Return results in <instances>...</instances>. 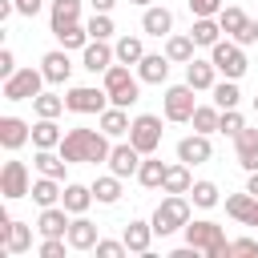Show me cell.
Segmentation results:
<instances>
[{
	"mask_svg": "<svg viewBox=\"0 0 258 258\" xmlns=\"http://www.w3.org/2000/svg\"><path fill=\"white\" fill-rule=\"evenodd\" d=\"M189 36H194L202 48H214V44L222 40V24H218V16H194V28H189Z\"/></svg>",
	"mask_w": 258,
	"mask_h": 258,
	"instance_id": "23",
	"label": "cell"
},
{
	"mask_svg": "<svg viewBox=\"0 0 258 258\" xmlns=\"http://www.w3.org/2000/svg\"><path fill=\"white\" fill-rule=\"evenodd\" d=\"M194 85H173V89H165V117L169 121H189L194 117Z\"/></svg>",
	"mask_w": 258,
	"mask_h": 258,
	"instance_id": "10",
	"label": "cell"
},
{
	"mask_svg": "<svg viewBox=\"0 0 258 258\" xmlns=\"http://www.w3.org/2000/svg\"><path fill=\"white\" fill-rule=\"evenodd\" d=\"M85 28H89L93 40H109V36H113V20H109V12H93V20H89Z\"/></svg>",
	"mask_w": 258,
	"mask_h": 258,
	"instance_id": "43",
	"label": "cell"
},
{
	"mask_svg": "<svg viewBox=\"0 0 258 258\" xmlns=\"http://www.w3.org/2000/svg\"><path fill=\"white\" fill-rule=\"evenodd\" d=\"M97 242H101L97 226H93L89 218H81V214H77V218H73V226H69V246H73V250H93Z\"/></svg>",
	"mask_w": 258,
	"mask_h": 258,
	"instance_id": "21",
	"label": "cell"
},
{
	"mask_svg": "<svg viewBox=\"0 0 258 258\" xmlns=\"http://www.w3.org/2000/svg\"><path fill=\"white\" fill-rule=\"evenodd\" d=\"M105 101H109V89H93V85H77L64 97V105L73 113H97V117L105 113Z\"/></svg>",
	"mask_w": 258,
	"mask_h": 258,
	"instance_id": "9",
	"label": "cell"
},
{
	"mask_svg": "<svg viewBox=\"0 0 258 258\" xmlns=\"http://www.w3.org/2000/svg\"><path fill=\"white\" fill-rule=\"evenodd\" d=\"M64 242H69V238H44V242H40V258H60V254H64Z\"/></svg>",
	"mask_w": 258,
	"mask_h": 258,
	"instance_id": "47",
	"label": "cell"
},
{
	"mask_svg": "<svg viewBox=\"0 0 258 258\" xmlns=\"http://www.w3.org/2000/svg\"><path fill=\"white\" fill-rule=\"evenodd\" d=\"M194 48H198L194 36H165V56L177 60V64H189L194 60Z\"/></svg>",
	"mask_w": 258,
	"mask_h": 258,
	"instance_id": "30",
	"label": "cell"
},
{
	"mask_svg": "<svg viewBox=\"0 0 258 258\" xmlns=\"http://www.w3.org/2000/svg\"><path fill=\"white\" fill-rule=\"evenodd\" d=\"M121 242L129 246V254H149V242H153V222H129Z\"/></svg>",
	"mask_w": 258,
	"mask_h": 258,
	"instance_id": "22",
	"label": "cell"
},
{
	"mask_svg": "<svg viewBox=\"0 0 258 258\" xmlns=\"http://www.w3.org/2000/svg\"><path fill=\"white\" fill-rule=\"evenodd\" d=\"M185 242L194 250H202L206 258H222L230 254V242H226V230L218 222H185Z\"/></svg>",
	"mask_w": 258,
	"mask_h": 258,
	"instance_id": "2",
	"label": "cell"
},
{
	"mask_svg": "<svg viewBox=\"0 0 258 258\" xmlns=\"http://www.w3.org/2000/svg\"><path fill=\"white\" fill-rule=\"evenodd\" d=\"M210 60H214V69H218L222 77H230V81H238V77L246 73V52H242L238 40H218V44L210 48Z\"/></svg>",
	"mask_w": 258,
	"mask_h": 258,
	"instance_id": "6",
	"label": "cell"
},
{
	"mask_svg": "<svg viewBox=\"0 0 258 258\" xmlns=\"http://www.w3.org/2000/svg\"><path fill=\"white\" fill-rule=\"evenodd\" d=\"M210 133H194V137H181L177 141V161H185V165H202V161H210Z\"/></svg>",
	"mask_w": 258,
	"mask_h": 258,
	"instance_id": "14",
	"label": "cell"
},
{
	"mask_svg": "<svg viewBox=\"0 0 258 258\" xmlns=\"http://www.w3.org/2000/svg\"><path fill=\"white\" fill-rule=\"evenodd\" d=\"M40 73H44L48 85H64L69 73H73V64H69V48H52V52H44V56H40Z\"/></svg>",
	"mask_w": 258,
	"mask_h": 258,
	"instance_id": "13",
	"label": "cell"
},
{
	"mask_svg": "<svg viewBox=\"0 0 258 258\" xmlns=\"http://www.w3.org/2000/svg\"><path fill=\"white\" fill-rule=\"evenodd\" d=\"M214 77H218L214 60H198V56H194V60L185 64V85H194V89H214V85H218Z\"/></svg>",
	"mask_w": 258,
	"mask_h": 258,
	"instance_id": "24",
	"label": "cell"
},
{
	"mask_svg": "<svg viewBox=\"0 0 258 258\" xmlns=\"http://www.w3.org/2000/svg\"><path fill=\"white\" fill-rule=\"evenodd\" d=\"M189 185H194V181H189V165H185V161L165 169V181H161L165 194H189Z\"/></svg>",
	"mask_w": 258,
	"mask_h": 258,
	"instance_id": "33",
	"label": "cell"
},
{
	"mask_svg": "<svg viewBox=\"0 0 258 258\" xmlns=\"http://www.w3.org/2000/svg\"><path fill=\"white\" fill-rule=\"evenodd\" d=\"M56 40H60L64 48H85L93 36H89V28H81V24H64V28H56Z\"/></svg>",
	"mask_w": 258,
	"mask_h": 258,
	"instance_id": "40",
	"label": "cell"
},
{
	"mask_svg": "<svg viewBox=\"0 0 258 258\" xmlns=\"http://www.w3.org/2000/svg\"><path fill=\"white\" fill-rule=\"evenodd\" d=\"M234 153H238V165L246 173H254L258 169V129H242L234 137Z\"/></svg>",
	"mask_w": 258,
	"mask_h": 258,
	"instance_id": "17",
	"label": "cell"
},
{
	"mask_svg": "<svg viewBox=\"0 0 258 258\" xmlns=\"http://www.w3.org/2000/svg\"><path fill=\"white\" fill-rule=\"evenodd\" d=\"M141 28H145L149 36H169V32H173V12H169V8H157V4H145Z\"/></svg>",
	"mask_w": 258,
	"mask_h": 258,
	"instance_id": "19",
	"label": "cell"
},
{
	"mask_svg": "<svg viewBox=\"0 0 258 258\" xmlns=\"http://www.w3.org/2000/svg\"><path fill=\"white\" fill-rule=\"evenodd\" d=\"M28 137H32L28 121H20V117H0V145H4V149H20Z\"/></svg>",
	"mask_w": 258,
	"mask_h": 258,
	"instance_id": "20",
	"label": "cell"
},
{
	"mask_svg": "<svg viewBox=\"0 0 258 258\" xmlns=\"http://www.w3.org/2000/svg\"><path fill=\"white\" fill-rule=\"evenodd\" d=\"M69 210L64 206H44L40 210V222H36V230L44 234V238H69Z\"/></svg>",
	"mask_w": 258,
	"mask_h": 258,
	"instance_id": "15",
	"label": "cell"
},
{
	"mask_svg": "<svg viewBox=\"0 0 258 258\" xmlns=\"http://www.w3.org/2000/svg\"><path fill=\"white\" fill-rule=\"evenodd\" d=\"M189 198H194V206L214 210V206H218V185H214V181H194V185H189Z\"/></svg>",
	"mask_w": 258,
	"mask_h": 258,
	"instance_id": "41",
	"label": "cell"
},
{
	"mask_svg": "<svg viewBox=\"0 0 258 258\" xmlns=\"http://www.w3.org/2000/svg\"><path fill=\"white\" fill-rule=\"evenodd\" d=\"M113 48H117V60H121V64H137V60L145 56V44H141V36H121Z\"/></svg>",
	"mask_w": 258,
	"mask_h": 258,
	"instance_id": "35",
	"label": "cell"
},
{
	"mask_svg": "<svg viewBox=\"0 0 258 258\" xmlns=\"http://www.w3.org/2000/svg\"><path fill=\"white\" fill-rule=\"evenodd\" d=\"M28 246H32V226L12 222V218H0V250L4 254H24Z\"/></svg>",
	"mask_w": 258,
	"mask_h": 258,
	"instance_id": "11",
	"label": "cell"
},
{
	"mask_svg": "<svg viewBox=\"0 0 258 258\" xmlns=\"http://www.w3.org/2000/svg\"><path fill=\"white\" fill-rule=\"evenodd\" d=\"M113 60H117V48H109L105 40H89L85 52H81V64H85L89 73H105Z\"/></svg>",
	"mask_w": 258,
	"mask_h": 258,
	"instance_id": "16",
	"label": "cell"
},
{
	"mask_svg": "<svg viewBox=\"0 0 258 258\" xmlns=\"http://www.w3.org/2000/svg\"><path fill=\"white\" fill-rule=\"evenodd\" d=\"M246 226H258V202H254V210H250V218H246Z\"/></svg>",
	"mask_w": 258,
	"mask_h": 258,
	"instance_id": "54",
	"label": "cell"
},
{
	"mask_svg": "<svg viewBox=\"0 0 258 258\" xmlns=\"http://www.w3.org/2000/svg\"><path fill=\"white\" fill-rule=\"evenodd\" d=\"M189 121H194V129H198V133H214V129H218V121H222V109H218V105H198Z\"/></svg>",
	"mask_w": 258,
	"mask_h": 258,
	"instance_id": "36",
	"label": "cell"
},
{
	"mask_svg": "<svg viewBox=\"0 0 258 258\" xmlns=\"http://www.w3.org/2000/svg\"><path fill=\"white\" fill-rule=\"evenodd\" d=\"M246 20H250V16H246V12H242V8H234V4H230V8H222V12H218V24H222V32H230V36H238V32H242V24H246Z\"/></svg>",
	"mask_w": 258,
	"mask_h": 258,
	"instance_id": "42",
	"label": "cell"
},
{
	"mask_svg": "<svg viewBox=\"0 0 258 258\" xmlns=\"http://www.w3.org/2000/svg\"><path fill=\"white\" fill-rule=\"evenodd\" d=\"M93 250H97V258H125V254H129L125 242H109V238H101Z\"/></svg>",
	"mask_w": 258,
	"mask_h": 258,
	"instance_id": "45",
	"label": "cell"
},
{
	"mask_svg": "<svg viewBox=\"0 0 258 258\" xmlns=\"http://www.w3.org/2000/svg\"><path fill=\"white\" fill-rule=\"evenodd\" d=\"M32 165H36L40 173H48V177H56V181H60V177H64V165H69V161L60 157V149H56V153H52V149H36V161H32Z\"/></svg>",
	"mask_w": 258,
	"mask_h": 258,
	"instance_id": "32",
	"label": "cell"
},
{
	"mask_svg": "<svg viewBox=\"0 0 258 258\" xmlns=\"http://www.w3.org/2000/svg\"><path fill=\"white\" fill-rule=\"evenodd\" d=\"M60 125H56V117H40L36 125H32V145L36 149H56L60 145Z\"/></svg>",
	"mask_w": 258,
	"mask_h": 258,
	"instance_id": "25",
	"label": "cell"
},
{
	"mask_svg": "<svg viewBox=\"0 0 258 258\" xmlns=\"http://www.w3.org/2000/svg\"><path fill=\"white\" fill-rule=\"evenodd\" d=\"M222 8H226L222 0H189V12L194 16H218Z\"/></svg>",
	"mask_w": 258,
	"mask_h": 258,
	"instance_id": "46",
	"label": "cell"
},
{
	"mask_svg": "<svg viewBox=\"0 0 258 258\" xmlns=\"http://www.w3.org/2000/svg\"><path fill=\"white\" fill-rule=\"evenodd\" d=\"M141 149L129 141V145H113L109 149V173H117V177H137V169H141Z\"/></svg>",
	"mask_w": 258,
	"mask_h": 258,
	"instance_id": "12",
	"label": "cell"
},
{
	"mask_svg": "<svg viewBox=\"0 0 258 258\" xmlns=\"http://www.w3.org/2000/svg\"><path fill=\"white\" fill-rule=\"evenodd\" d=\"M129 4H149V0H129Z\"/></svg>",
	"mask_w": 258,
	"mask_h": 258,
	"instance_id": "55",
	"label": "cell"
},
{
	"mask_svg": "<svg viewBox=\"0 0 258 258\" xmlns=\"http://www.w3.org/2000/svg\"><path fill=\"white\" fill-rule=\"evenodd\" d=\"M60 157L69 161V165H77V161H89V165H97V161H109V133L105 129H69L64 137H60Z\"/></svg>",
	"mask_w": 258,
	"mask_h": 258,
	"instance_id": "1",
	"label": "cell"
},
{
	"mask_svg": "<svg viewBox=\"0 0 258 258\" xmlns=\"http://www.w3.org/2000/svg\"><path fill=\"white\" fill-rule=\"evenodd\" d=\"M129 125H133V121H129V113H125L121 105H109V109L101 113V129H105L109 137H121V133H129Z\"/></svg>",
	"mask_w": 258,
	"mask_h": 258,
	"instance_id": "31",
	"label": "cell"
},
{
	"mask_svg": "<svg viewBox=\"0 0 258 258\" xmlns=\"http://www.w3.org/2000/svg\"><path fill=\"white\" fill-rule=\"evenodd\" d=\"M165 169H169L165 161H157L153 153H145V157H141V169H137V181H141L145 189H157V185L165 181Z\"/></svg>",
	"mask_w": 258,
	"mask_h": 258,
	"instance_id": "27",
	"label": "cell"
},
{
	"mask_svg": "<svg viewBox=\"0 0 258 258\" xmlns=\"http://www.w3.org/2000/svg\"><path fill=\"white\" fill-rule=\"evenodd\" d=\"M137 77H141L145 85H161V81L169 77V56H161V52H145V56L137 60Z\"/></svg>",
	"mask_w": 258,
	"mask_h": 258,
	"instance_id": "18",
	"label": "cell"
},
{
	"mask_svg": "<svg viewBox=\"0 0 258 258\" xmlns=\"http://www.w3.org/2000/svg\"><path fill=\"white\" fill-rule=\"evenodd\" d=\"M77 16H81V0H52V8H48L52 32L64 28V24H77Z\"/></svg>",
	"mask_w": 258,
	"mask_h": 258,
	"instance_id": "29",
	"label": "cell"
},
{
	"mask_svg": "<svg viewBox=\"0 0 258 258\" xmlns=\"http://www.w3.org/2000/svg\"><path fill=\"white\" fill-rule=\"evenodd\" d=\"M93 198H97L101 206H113V202L121 198V177H117V173H109V177H97V181H93Z\"/></svg>",
	"mask_w": 258,
	"mask_h": 258,
	"instance_id": "34",
	"label": "cell"
},
{
	"mask_svg": "<svg viewBox=\"0 0 258 258\" xmlns=\"http://www.w3.org/2000/svg\"><path fill=\"white\" fill-rule=\"evenodd\" d=\"M230 254H258V242L254 238H234L230 242Z\"/></svg>",
	"mask_w": 258,
	"mask_h": 258,
	"instance_id": "49",
	"label": "cell"
},
{
	"mask_svg": "<svg viewBox=\"0 0 258 258\" xmlns=\"http://www.w3.org/2000/svg\"><path fill=\"white\" fill-rule=\"evenodd\" d=\"M254 202H258V198H254L250 189H246V194H230V198H226V214H230V218H238V222L246 226V218H250Z\"/></svg>",
	"mask_w": 258,
	"mask_h": 258,
	"instance_id": "37",
	"label": "cell"
},
{
	"mask_svg": "<svg viewBox=\"0 0 258 258\" xmlns=\"http://www.w3.org/2000/svg\"><path fill=\"white\" fill-rule=\"evenodd\" d=\"M40 8H44V0H16V12L20 16H36Z\"/></svg>",
	"mask_w": 258,
	"mask_h": 258,
	"instance_id": "51",
	"label": "cell"
},
{
	"mask_svg": "<svg viewBox=\"0 0 258 258\" xmlns=\"http://www.w3.org/2000/svg\"><path fill=\"white\" fill-rule=\"evenodd\" d=\"M129 141H133L141 153H157V145H161V117H153V113L133 117V125H129Z\"/></svg>",
	"mask_w": 258,
	"mask_h": 258,
	"instance_id": "7",
	"label": "cell"
},
{
	"mask_svg": "<svg viewBox=\"0 0 258 258\" xmlns=\"http://www.w3.org/2000/svg\"><path fill=\"white\" fill-rule=\"evenodd\" d=\"M246 189H250V194H254V198H258V169H254V173H250V181H246Z\"/></svg>",
	"mask_w": 258,
	"mask_h": 258,
	"instance_id": "53",
	"label": "cell"
},
{
	"mask_svg": "<svg viewBox=\"0 0 258 258\" xmlns=\"http://www.w3.org/2000/svg\"><path fill=\"white\" fill-rule=\"evenodd\" d=\"M32 109H36V117H60L69 105H64V97H56V93H40V97H32Z\"/></svg>",
	"mask_w": 258,
	"mask_h": 258,
	"instance_id": "39",
	"label": "cell"
},
{
	"mask_svg": "<svg viewBox=\"0 0 258 258\" xmlns=\"http://www.w3.org/2000/svg\"><path fill=\"white\" fill-rule=\"evenodd\" d=\"M40 85H44V73L40 69H16L12 77H4V101H32L40 97Z\"/></svg>",
	"mask_w": 258,
	"mask_h": 258,
	"instance_id": "5",
	"label": "cell"
},
{
	"mask_svg": "<svg viewBox=\"0 0 258 258\" xmlns=\"http://www.w3.org/2000/svg\"><path fill=\"white\" fill-rule=\"evenodd\" d=\"M60 194H64V189H60V185H56V177H48V173H40V177L32 181V202H36L40 210H44V206H56V202H60Z\"/></svg>",
	"mask_w": 258,
	"mask_h": 258,
	"instance_id": "28",
	"label": "cell"
},
{
	"mask_svg": "<svg viewBox=\"0 0 258 258\" xmlns=\"http://www.w3.org/2000/svg\"><path fill=\"white\" fill-rule=\"evenodd\" d=\"M234 40H238L242 48H246V44H258V20H246V24H242V32H238Z\"/></svg>",
	"mask_w": 258,
	"mask_h": 258,
	"instance_id": "48",
	"label": "cell"
},
{
	"mask_svg": "<svg viewBox=\"0 0 258 258\" xmlns=\"http://www.w3.org/2000/svg\"><path fill=\"white\" fill-rule=\"evenodd\" d=\"M16 73V56H12V48H0V77H12Z\"/></svg>",
	"mask_w": 258,
	"mask_h": 258,
	"instance_id": "50",
	"label": "cell"
},
{
	"mask_svg": "<svg viewBox=\"0 0 258 258\" xmlns=\"http://www.w3.org/2000/svg\"><path fill=\"white\" fill-rule=\"evenodd\" d=\"M89 4H93V12H109L117 0H89Z\"/></svg>",
	"mask_w": 258,
	"mask_h": 258,
	"instance_id": "52",
	"label": "cell"
},
{
	"mask_svg": "<svg viewBox=\"0 0 258 258\" xmlns=\"http://www.w3.org/2000/svg\"><path fill=\"white\" fill-rule=\"evenodd\" d=\"M89 202H97V198H93V185H77V181H73V185H64V194H60V206H64L69 214H85Z\"/></svg>",
	"mask_w": 258,
	"mask_h": 258,
	"instance_id": "26",
	"label": "cell"
},
{
	"mask_svg": "<svg viewBox=\"0 0 258 258\" xmlns=\"http://www.w3.org/2000/svg\"><path fill=\"white\" fill-rule=\"evenodd\" d=\"M254 113H258V97H254Z\"/></svg>",
	"mask_w": 258,
	"mask_h": 258,
	"instance_id": "56",
	"label": "cell"
},
{
	"mask_svg": "<svg viewBox=\"0 0 258 258\" xmlns=\"http://www.w3.org/2000/svg\"><path fill=\"white\" fill-rule=\"evenodd\" d=\"M137 81H141V77H133V73H129V64H121V60H117V64H109V69H105L109 105H121V109H129V105L137 101V93H141V89H137Z\"/></svg>",
	"mask_w": 258,
	"mask_h": 258,
	"instance_id": "3",
	"label": "cell"
},
{
	"mask_svg": "<svg viewBox=\"0 0 258 258\" xmlns=\"http://www.w3.org/2000/svg\"><path fill=\"white\" fill-rule=\"evenodd\" d=\"M218 129H222V133H230V137H238V133L246 129V121H242V113H238V109H222V121H218Z\"/></svg>",
	"mask_w": 258,
	"mask_h": 258,
	"instance_id": "44",
	"label": "cell"
},
{
	"mask_svg": "<svg viewBox=\"0 0 258 258\" xmlns=\"http://www.w3.org/2000/svg\"><path fill=\"white\" fill-rule=\"evenodd\" d=\"M0 194H4V202H16V198H28L32 194V181H28V165L24 161H4V169H0Z\"/></svg>",
	"mask_w": 258,
	"mask_h": 258,
	"instance_id": "8",
	"label": "cell"
},
{
	"mask_svg": "<svg viewBox=\"0 0 258 258\" xmlns=\"http://www.w3.org/2000/svg\"><path fill=\"white\" fill-rule=\"evenodd\" d=\"M238 101H242V93H238V81H222V85H214V105L218 109H238Z\"/></svg>",
	"mask_w": 258,
	"mask_h": 258,
	"instance_id": "38",
	"label": "cell"
},
{
	"mask_svg": "<svg viewBox=\"0 0 258 258\" xmlns=\"http://www.w3.org/2000/svg\"><path fill=\"white\" fill-rule=\"evenodd\" d=\"M185 222H189V202L181 198V194H169L157 210H153V234H177V230H185Z\"/></svg>",
	"mask_w": 258,
	"mask_h": 258,
	"instance_id": "4",
	"label": "cell"
}]
</instances>
